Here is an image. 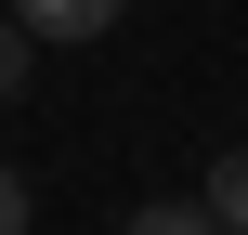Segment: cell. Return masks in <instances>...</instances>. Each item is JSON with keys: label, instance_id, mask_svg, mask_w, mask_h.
<instances>
[{"label": "cell", "instance_id": "5", "mask_svg": "<svg viewBox=\"0 0 248 235\" xmlns=\"http://www.w3.org/2000/svg\"><path fill=\"white\" fill-rule=\"evenodd\" d=\"M0 235H26V183H13V170H0Z\"/></svg>", "mask_w": 248, "mask_h": 235}, {"label": "cell", "instance_id": "2", "mask_svg": "<svg viewBox=\"0 0 248 235\" xmlns=\"http://www.w3.org/2000/svg\"><path fill=\"white\" fill-rule=\"evenodd\" d=\"M196 209H209L222 235H248V144H222V157H209V183H196Z\"/></svg>", "mask_w": 248, "mask_h": 235}, {"label": "cell", "instance_id": "4", "mask_svg": "<svg viewBox=\"0 0 248 235\" xmlns=\"http://www.w3.org/2000/svg\"><path fill=\"white\" fill-rule=\"evenodd\" d=\"M26 65H39V39H26V26H13V13H0V105H13V92H26Z\"/></svg>", "mask_w": 248, "mask_h": 235}, {"label": "cell", "instance_id": "3", "mask_svg": "<svg viewBox=\"0 0 248 235\" xmlns=\"http://www.w3.org/2000/svg\"><path fill=\"white\" fill-rule=\"evenodd\" d=\"M118 235H222V222H209L196 196H144V209H131V222H118Z\"/></svg>", "mask_w": 248, "mask_h": 235}, {"label": "cell", "instance_id": "1", "mask_svg": "<svg viewBox=\"0 0 248 235\" xmlns=\"http://www.w3.org/2000/svg\"><path fill=\"white\" fill-rule=\"evenodd\" d=\"M118 13H131V0H13V26H26V39H105Z\"/></svg>", "mask_w": 248, "mask_h": 235}]
</instances>
